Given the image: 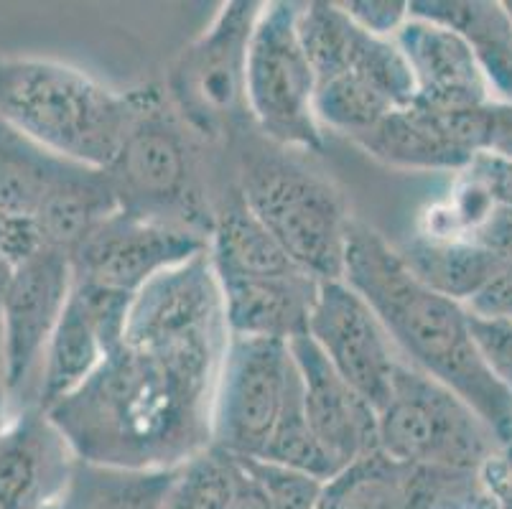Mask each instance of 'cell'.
I'll use <instances>...</instances> for the list:
<instances>
[{
  "mask_svg": "<svg viewBox=\"0 0 512 509\" xmlns=\"http://www.w3.org/2000/svg\"><path fill=\"white\" fill-rule=\"evenodd\" d=\"M395 44L411 69L416 102L421 105L459 110L497 102L474 51L451 28L411 16Z\"/></svg>",
  "mask_w": 512,
  "mask_h": 509,
  "instance_id": "2e32d148",
  "label": "cell"
},
{
  "mask_svg": "<svg viewBox=\"0 0 512 509\" xmlns=\"http://www.w3.org/2000/svg\"><path fill=\"white\" fill-rule=\"evenodd\" d=\"M133 298L74 278L72 296L41 364L36 408L46 410L72 395L110 354L123 347Z\"/></svg>",
  "mask_w": 512,
  "mask_h": 509,
  "instance_id": "5bb4252c",
  "label": "cell"
},
{
  "mask_svg": "<svg viewBox=\"0 0 512 509\" xmlns=\"http://www.w3.org/2000/svg\"><path fill=\"white\" fill-rule=\"evenodd\" d=\"M225 347L123 342L85 385L41 410L79 464L171 471L212 446Z\"/></svg>",
  "mask_w": 512,
  "mask_h": 509,
  "instance_id": "6da1fadb",
  "label": "cell"
},
{
  "mask_svg": "<svg viewBox=\"0 0 512 509\" xmlns=\"http://www.w3.org/2000/svg\"><path fill=\"white\" fill-rule=\"evenodd\" d=\"M505 8L507 13H510V21H512V0H505Z\"/></svg>",
  "mask_w": 512,
  "mask_h": 509,
  "instance_id": "ab89813d",
  "label": "cell"
},
{
  "mask_svg": "<svg viewBox=\"0 0 512 509\" xmlns=\"http://www.w3.org/2000/svg\"><path fill=\"white\" fill-rule=\"evenodd\" d=\"M118 212H123V204L107 168L74 163L46 196L31 222V230L39 247L64 252L72 258Z\"/></svg>",
  "mask_w": 512,
  "mask_h": 509,
  "instance_id": "ac0fdd59",
  "label": "cell"
},
{
  "mask_svg": "<svg viewBox=\"0 0 512 509\" xmlns=\"http://www.w3.org/2000/svg\"><path fill=\"white\" fill-rule=\"evenodd\" d=\"M293 362L304 382V408L311 431L339 471L377 454V410L339 377L309 336L293 339Z\"/></svg>",
  "mask_w": 512,
  "mask_h": 509,
  "instance_id": "9a60e30c",
  "label": "cell"
},
{
  "mask_svg": "<svg viewBox=\"0 0 512 509\" xmlns=\"http://www.w3.org/2000/svg\"><path fill=\"white\" fill-rule=\"evenodd\" d=\"M207 252L217 278H265L301 270L245 207L240 194L214 212Z\"/></svg>",
  "mask_w": 512,
  "mask_h": 509,
  "instance_id": "44dd1931",
  "label": "cell"
},
{
  "mask_svg": "<svg viewBox=\"0 0 512 509\" xmlns=\"http://www.w3.org/2000/svg\"><path fill=\"white\" fill-rule=\"evenodd\" d=\"M74 163L46 151L0 115V224H31Z\"/></svg>",
  "mask_w": 512,
  "mask_h": 509,
  "instance_id": "ffe728a7",
  "label": "cell"
},
{
  "mask_svg": "<svg viewBox=\"0 0 512 509\" xmlns=\"http://www.w3.org/2000/svg\"><path fill=\"white\" fill-rule=\"evenodd\" d=\"M467 174L484 194L490 196L495 207L512 209V161L492 151H484L464 168Z\"/></svg>",
  "mask_w": 512,
  "mask_h": 509,
  "instance_id": "4dcf8cb0",
  "label": "cell"
},
{
  "mask_svg": "<svg viewBox=\"0 0 512 509\" xmlns=\"http://www.w3.org/2000/svg\"><path fill=\"white\" fill-rule=\"evenodd\" d=\"M306 336L342 380L370 400L375 410L383 408L395 372L406 359L400 357L370 303L347 280L321 283Z\"/></svg>",
  "mask_w": 512,
  "mask_h": 509,
  "instance_id": "4fadbf2b",
  "label": "cell"
},
{
  "mask_svg": "<svg viewBox=\"0 0 512 509\" xmlns=\"http://www.w3.org/2000/svg\"><path fill=\"white\" fill-rule=\"evenodd\" d=\"M411 16L441 23L467 41L497 102H512V21L497 0H411Z\"/></svg>",
  "mask_w": 512,
  "mask_h": 509,
  "instance_id": "d6986e66",
  "label": "cell"
},
{
  "mask_svg": "<svg viewBox=\"0 0 512 509\" xmlns=\"http://www.w3.org/2000/svg\"><path fill=\"white\" fill-rule=\"evenodd\" d=\"M8 230H11V224H0V247H3V242H6V237H8Z\"/></svg>",
  "mask_w": 512,
  "mask_h": 509,
  "instance_id": "74e56055",
  "label": "cell"
},
{
  "mask_svg": "<svg viewBox=\"0 0 512 509\" xmlns=\"http://www.w3.org/2000/svg\"><path fill=\"white\" fill-rule=\"evenodd\" d=\"M171 471H118L74 464L59 509H161Z\"/></svg>",
  "mask_w": 512,
  "mask_h": 509,
  "instance_id": "cb8c5ba5",
  "label": "cell"
},
{
  "mask_svg": "<svg viewBox=\"0 0 512 509\" xmlns=\"http://www.w3.org/2000/svg\"><path fill=\"white\" fill-rule=\"evenodd\" d=\"M260 11L258 0H227L171 64L166 100L194 138L230 140L242 125L253 123L248 56Z\"/></svg>",
  "mask_w": 512,
  "mask_h": 509,
  "instance_id": "8992f818",
  "label": "cell"
},
{
  "mask_svg": "<svg viewBox=\"0 0 512 509\" xmlns=\"http://www.w3.org/2000/svg\"><path fill=\"white\" fill-rule=\"evenodd\" d=\"M13 400L16 398H13L11 390H8L6 382H3V377H0V438L6 436L8 428H11L13 423H16L18 415H21L13 410Z\"/></svg>",
  "mask_w": 512,
  "mask_h": 509,
  "instance_id": "d590c367",
  "label": "cell"
},
{
  "mask_svg": "<svg viewBox=\"0 0 512 509\" xmlns=\"http://www.w3.org/2000/svg\"><path fill=\"white\" fill-rule=\"evenodd\" d=\"M490 151L512 161V102L495 105V133H492Z\"/></svg>",
  "mask_w": 512,
  "mask_h": 509,
  "instance_id": "e575fe53",
  "label": "cell"
},
{
  "mask_svg": "<svg viewBox=\"0 0 512 509\" xmlns=\"http://www.w3.org/2000/svg\"><path fill=\"white\" fill-rule=\"evenodd\" d=\"M291 347L276 339L230 336L212 410V446L235 459H260L286 403Z\"/></svg>",
  "mask_w": 512,
  "mask_h": 509,
  "instance_id": "9c48e42d",
  "label": "cell"
},
{
  "mask_svg": "<svg viewBox=\"0 0 512 509\" xmlns=\"http://www.w3.org/2000/svg\"><path fill=\"white\" fill-rule=\"evenodd\" d=\"M469 314L482 319L512 321V263H507L495 278L472 298L464 303Z\"/></svg>",
  "mask_w": 512,
  "mask_h": 509,
  "instance_id": "d6a6232c",
  "label": "cell"
},
{
  "mask_svg": "<svg viewBox=\"0 0 512 509\" xmlns=\"http://www.w3.org/2000/svg\"><path fill=\"white\" fill-rule=\"evenodd\" d=\"M260 461L301 471V474L314 476V479L324 484L332 482L334 476L339 474L334 461L329 459L327 451L321 448L319 438L311 431L309 415H306L304 408V382H301L299 370H293L281 418H278L271 441H268L265 451L260 454Z\"/></svg>",
  "mask_w": 512,
  "mask_h": 509,
  "instance_id": "d4e9b609",
  "label": "cell"
},
{
  "mask_svg": "<svg viewBox=\"0 0 512 509\" xmlns=\"http://www.w3.org/2000/svg\"><path fill=\"white\" fill-rule=\"evenodd\" d=\"M339 6L362 31L377 39L395 41L411 18V0H344Z\"/></svg>",
  "mask_w": 512,
  "mask_h": 509,
  "instance_id": "f546056e",
  "label": "cell"
},
{
  "mask_svg": "<svg viewBox=\"0 0 512 509\" xmlns=\"http://www.w3.org/2000/svg\"><path fill=\"white\" fill-rule=\"evenodd\" d=\"M495 105L439 110L413 100L385 115L355 143L390 168L462 174L479 153L490 151Z\"/></svg>",
  "mask_w": 512,
  "mask_h": 509,
  "instance_id": "30bf717a",
  "label": "cell"
},
{
  "mask_svg": "<svg viewBox=\"0 0 512 509\" xmlns=\"http://www.w3.org/2000/svg\"><path fill=\"white\" fill-rule=\"evenodd\" d=\"M344 280L370 303L400 357L456 392L510 446L512 395L479 354L467 306L428 288L380 232L357 219L349 224Z\"/></svg>",
  "mask_w": 512,
  "mask_h": 509,
  "instance_id": "7a4b0ae2",
  "label": "cell"
},
{
  "mask_svg": "<svg viewBox=\"0 0 512 509\" xmlns=\"http://www.w3.org/2000/svg\"><path fill=\"white\" fill-rule=\"evenodd\" d=\"M11 278H13V263L3 255V252H0V311H3V301H6Z\"/></svg>",
  "mask_w": 512,
  "mask_h": 509,
  "instance_id": "8d00e7d4",
  "label": "cell"
},
{
  "mask_svg": "<svg viewBox=\"0 0 512 509\" xmlns=\"http://www.w3.org/2000/svg\"><path fill=\"white\" fill-rule=\"evenodd\" d=\"M464 242H472L474 247L497 258L500 263H512V209L492 207L487 217L479 222L477 230Z\"/></svg>",
  "mask_w": 512,
  "mask_h": 509,
  "instance_id": "1f68e13d",
  "label": "cell"
},
{
  "mask_svg": "<svg viewBox=\"0 0 512 509\" xmlns=\"http://www.w3.org/2000/svg\"><path fill=\"white\" fill-rule=\"evenodd\" d=\"M418 509H500L474 471L416 469Z\"/></svg>",
  "mask_w": 512,
  "mask_h": 509,
  "instance_id": "4316f807",
  "label": "cell"
},
{
  "mask_svg": "<svg viewBox=\"0 0 512 509\" xmlns=\"http://www.w3.org/2000/svg\"><path fill=\"white\" fill-rule=\"evenodd\" d=\"M235 459L209 446L171 474L161 509H232Z\"/></svg>",
  "mask_w": 512,
  "mask_h": 509,
  "instance_id": "484cf974",
  "label": "cell"
},
{
  "mask_svg": "<svg viewBox=\"0 0 512 509\" xmlns=\"http://www.w3.org/2000/svg\"><path fill=\"white\" fill-rule=\"evenodd\" d=\"M0 377H3V331H0Z\"/></svg>",
  "mask_w": 512,
  "mask_h": 509,
  "instance_id": "f35d334b",
  "label": "cell"
},
{
  "mask_svg": "<svg viewBox=\"0 0 512 509\" xmlns=\"http://www.w3.org/2000/svg\"><path fill=\"white\" fill-rule=\"evenodd\" d=\"M316 509H418L413 466L365 456L324 484Z\"/></svg>",
  "mask_w": 512,
  "mask_h": 509,
  "instance_id": "603a6c76",
  "label": "cell"
},
{
  "mask_svg": "<svg viewBox=\"0 0 512 509\" xmlns=\"http://www.w3.org/2000/svg\"><path fill=\"white\" fill-rule=\"evenodd\" d=\"M250 474L260 482L265 494L271 497L273 509H316L319 507L324 482L286 466L268 464L260 459H240Z\"/></svg>",
  "mask_w": 512,
  "mask_h": 509,
  "instance_id": "83f0119b",
  "label": "cell"
},
{
  "mask_svg": "<svg viewBox=\"0 0 512 509\" xmlns=\"http://www.w3.org/2000/svg\"><path fill=\"white\" fill-rule=\"evenodd\" d=\"M235 459V456H232ZM235 497H232V509H273L271 497L265 494L260 482L248 471V466L235 459Z\"/></svg>",
  "mask_w": 512,
  "mask_h": 509,
  "instance_id": "836d02e7",
  "label": "cell"
},
{
  "mask_svg": "<svg viewBox=\"0 0 512 509\" xmlns=\"http://www.w3.org/2000/svg\"><path fill=\"white\" fill-rule=\"evenodd\" d=\"M192 138L169 100L151 90L107 174L125 212L184 224L209 237L214 212L204 209Z\"/></svg>",
  "mask_w": 512,
  "mask_h": 509,
  "instance_id": "52a82bcc",
  "label": "cell"
},
{
  "mask_svg": "<svg viewBox=\"0 0 512 509\" xmlns=\"http://www.w3.org/2000/svg\"><path fill=\"white\" fill-rule=\"evenodd\" d=\"M395 250L418 280L459 303L472 301L505 268V263L464 240H431L413 235Z\"/></svg>",
  "mask_w": 512,
  "mask_h": 509,
  "instance_id": "7402d4cb",
  "label": "cell"
},
{
  "mask_svg": "<svg viewBox=\"0 0 512 509\" xmlns=\"http://www.w3.org/2000/svg\"><path fill=\"white\" fill-rule=\"evenodd\" d=\"M281 151L242 153L237 194L304 273L321 283L342 280L352 224L342 194Z\"/></svg>",
  "mask_w": 512,
  "mask_h": 509,
  "instance_id": "277c9868",
  "label": "cell"
},
{
  "mask_svg": "<svg viewBox=\"0 0 512 509\" xmlns=\"http://www.w3.org/2000/svg\"><path fill=\"white\" fill-rule=\"evenodd\" d=\"M469 321L479 354L500 385L512 395V321L482 319L474 314H469Z\"/></svg>",
  "mask_w": 512,
  "mask_h": 509,
  "instance_id": "f1b7e54d",
  "label": "cell"
},
{
  "mask_svg": "<svg viewBox=\"0 0 512 509\" xmlns=\"http://www.w3.org/2000/svg\"><path fill=\"white\" fill-rule=\"evenodd\" d=\"M502 448L492 428L439 380L403 362L377 410V451L416 469L474 471Z\"/></svg>",
  "mask_w": 512,
  "mask_h": 509,
  "instance_id": "5b68a950",
  "label": "cell"
},
{
  "mask_svg": "<svg viewBox=\"0 0 512 509\" xmlns=\"http://www.w3.org/2000/svg\"><path fill=\"white\" fill-rule=\"evenodd\" d=\"M230 334L291 344L309 334L321 280L304 270L265 278H217Z\"/></svg>",
  "mask_w": 512,
  "mask_h": 509,
  "instance_id": "e0dca14e",
  "label": "cell"
},
{
  "mask_svg": "<svg viewBox=\"0 0 512 509\" xmlns=\"http://www.w3.org/2000/svg\"><path fill=\"white\" fill-rule=\"evenodd\" d=\"M209 237L184 224L118 212L72 255L74 278L136 296L153 278L207 250Z\"/></svg>",
  "mask_w": 512,
  "mask_h": 509,
  "instance_id": "7c38bea8",
  "label": "cell"
},
{
  "mask_svg": "<svg viewBox=\"0 0 512 509\" xmlns=\"http://www.w3.org/2000/svg\"><path fill=\"white\" fill-rule=\"evenodd\" d=\"M299 3H263L248 56V107L255 128L276 148L324 151L316 118V77L299 39Z\"/></svg>",
  "mask_w": 512,
  "mask_h": 509,
  "instance_id": "ba28073f",
  "label": "cell"
},
{
  "mask_svg": "<svg viewBox=\"0 0 512 509\" xmlns=\"http://www.w3.org/2000/svg\"><path fill=\"white\" fill-rule=\"evenodd\" d=\"M74 288V265L69 255L57 250L31 252L13 265L0 331H3V382L13 398L39 390L41 364L46 347L57 331Z\"/></svg>",
  "mask_w": 512,
  "mask_h": 509,
  "instance_id": "8fae6325",
  "label": "cell"
},
{
  "mask_svg": "<svg viewBox=\"0 0 512 509\" xmlns=\"http://www.w3.org/2000/svg\"><path fill=\"white\" fill-rule=\"evenodd\" d=\"M46 509H59V502H54L51 507H46Z\"/></svg>",
  "mask_w": 512,
  "mask_h": 509,
  "instance_id": "60d3db41",
  "label": "cell"
},
{
  "mask_svg": "<svg viewBox=\"0 0 512 509\" xmlns=\"http://www.w3.org/2000/svg\"><path fill=\"white\" fill-rule=\"evenodd\" d=\"M151 90L118 92L72 64L0 54V115L79 166H113Z\"/></svg>",
  "mask_w": 512,
  "mask_h": 509,
  "instance_id": "3957f363",
  "label": "cell"
}]
</instances>
